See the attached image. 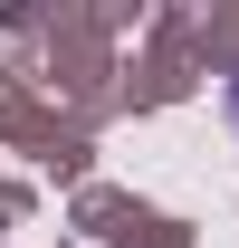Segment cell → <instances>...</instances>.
<instances>
[{"label": "cell", "mask_w": 239, "mask_h": 248, "mask_svg": "<svg viewBox=\"0 0 239 248\" xmlns=\"http://www.w3.org/2000/svg\"><path fill=\"white\" fill-rule=\"evenodd\" d=\"M230 105H239V86H230Z\"/></svg>", "instance_id": "6da1fadb"}]
</instances>
